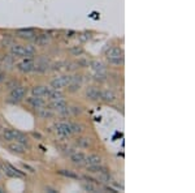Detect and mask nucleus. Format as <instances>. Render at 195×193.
Wrapping results in <instances>:
<instances>
[{
    "mask_svg": "<svg viewBox=\"0 0 195 193\" xmlns=\"http://www.w3.org/2000/svg\"><path fill=\"white\" fill-rule=\"evenodd\" d=\"M16 36L25 39H34L35 38V31L33 29H20L16 31Z\"/></svg>",
    "mask_w": 195,
    "mask_h": 193,
    "instance_id": "obj_10",
    "label": "nucleus"
},
{
    "mask_svg": "<svg viewBox=\"0 0 195 193\" xmlns=\"http://www.w3.org/2000/svg\"><path fill=\"white\" fill-rule=\"evenodd\" d=\"M51 107H52V110H55V111H57L59 113H61V115H66V113L69 112V110H68V104L65 103L64 99L52 101Z\"/></svg>",
    "mask_w": 195,
    "mask_h": 193,
    "instance_id": "obj_6",
    "label": "nucleus"
},
{
    "mask_svg": "<svg viewBox=\"0 0 195 193\" xmlns=\"http://www.w3.org/2000/svg\"><path fill=\"white\" fill-rule=\"evenodd\" d=\"M105 56L112 65H121L124 63V52L120 47H111L105 52Z\"/></svg>",
    "mask_w": 195,
    "mask_h": 193,
    "instance_id": "obj_2",
    "label": "nucleus"
},
{
    "mask_svg": "<svg viewBox=\"0 0 195 193\" xmlns=\"http://www.w3.org/2000/svg\"><path fill=\"white\" fill-rule=\"evenodd\" d=\"M100 163H102L100 157L95 155V154H91V155L86 157V159H85V164H87V166H94V164H100Z\"/></svg>",
    "mask_w": 195,
    "mask_h": 193,
    "instance_id": "obj_15",
    "label": "nucleus"
},
{
    "mask_svg": "<svg viewBox=\"0 0 195 193\" xmlns=\"http://www.w3.org/2000/svg\"><path fill=\"white\" fill-rule=\"evenodd\" d=\"M100 93L102 91L99 89H96V87H90V89L87 90L86 95L92 101H97V99H100Z\"/></svg>",
    "mask_w": 195,
    "mask_h": 193,
    "instance_id": "obj_16",
    "label": "nucleus"
},
{
    "mask_svg": "<svg viewBox=\"0 0 195 193\" xmlns=\"http://www.w3.org/2000/svg\"><path fill=\"white\" fill-rule=\"evenodd\" d=\"M46 90H47L46 86H34L31 93L35 96H44V95H46Z\"/></svg>",
    "mask_w": 195,
    "mask_h": 193,
    "instance_id": "obj_19",
    "label": "nucleus"
},
{
    "mask_svg": "<svg viewBox=\"0 0 195 193\" xmlns=\"http://www.w3.org/2000/svg\"><path fill=\"white\" fill-rule=\"evenodd\" d=\"M57 133L61 136V137H68L73 133L72 130V125H70V123H59V124L55 125Z\"/></svg>",
    "mask_w": 195,
    "mask_h": 193,
    "instance_id": "obj_8",
    "label": "nucleus"
},
{
    "mask_svg": "<svg viewBox=\"0 0 195 193\" xmlns=\"http://www.w3.org/2000/svg\"><path fill=\"white\" fill-rule=\"evenodd\" d=\"M70 82H73L72 76H60V77L55 78V80L51 82V85L54 89H63V87L68 86Z\"/></svg>",
    "mask_w": 195,
    "mask_h": 193,
    "instance_id": "obj_5",
    "label": "nucleus"
},
{
    "mask_svg": "<svg viewBox=\"0 0 195 193\" xmlns=\"http://www.w3.org/2000/svg\"><path fill=\"white\" fill-rule=\"evenodd\" d=\"M3 138L5 141H17L22 145L29 146V141H28V137H26L24 133H21L20 130L17 129H5L4 133H3Z\"/></svg>",
    "mask_w": 195,
    "mask_h": 193,
    "instance_id": "obj_1",
    "label": "nucleus"
},
{
    "mask_svg": "<svg viewBox=\"0 0 195 193\" xmlns=\"http://www.w3.org/2000/svg\"><path fill=\"white\" fill-rule=\"evenodd\" d=\"M39 116L43 118V119H47V118H52L54 116V112H52L51 110L48 108H39Z\"/></svg>",
    "mask_w": 195,
    "mask_h": 193,
    "instance_id": "obj_20",
    "label": "nucleus"
},
{
    "mask_svg": "<svg viewBox=\"0 0 195 193\" xmlns=\"http://www.w3.org/2000/svg\"><path fill=\"white\" fill-rule=\"evenodd\" d=\"M34 68H35V67H34V61H33V59H30V58L24 59L22 61H20V63L17 64V69H18V71H21V72H24V73L31 72Z\"/></svg>",
    "mask_w": 195,
    "mask_h": 193,
    "instance_id": "obj_9",
    "label": "nucleus"
},
{
    "mask_svg": "<svg viewBox=\"0 0 195 193\" xmlns=\"http://www.w3.org/2000/svg\"><path fill=\"white\" fill-rule=\"evenodd\" d=\"M25 94H26V89L24 86H16L13 87V90L9 94V102L17 103L25 98Z\"/></svg>",
    "mask_w": 195,
    "mask_h": 193,
    "instance_id": "obj_4",
    "label": "nucleus"
},
{
    "mask_svg": "<svg viewBox=\"0 0 195 193\" xmlns=\"http://www.w3.org/2000/svg\"><path fill=\"white\" fill-rule=\"evenodd\" d=\"M61 175H64V176H68V178H72V179H78L79 176L77 174H73V172H70V171H65V170H61L59 171Z\"/></svg>",
    "mask_w": 195,
    "mask_h": 193,
    "instance_id": "obj_22",
    "label": "nucleus"
},
{
    "mask_svg": "<svg viewBox=\"0 0 195 193\" xmlns=\"http://www.w3.org/2000/svg\"><path fill=\"white\" fill-rule=\"evenodd\" d=\"M9 150L12 153H16V154H22L25 152V145H22V144L16 141V144H11L9 145Z\"/></svg>",
    "mask_w": 195,
    "mask_h": 193,
    "instance_id": "obj_18",
    "label": "nucleus"
},
{
    "mask_svg": "<svg viewBox=\"0 0 195 193\" xmlns=\"http://www.w3.org/2000/svg\"><path fill=\"white\" fill-rule=\"evenodd\" d=\"M83 52V50L82 48H72V54H74V55H79V54H82Z\"/></svg>",
    "mask_w": 195,
    "mask_h": 193,
    "instance_id": "obj_24",
    "label": "nucleus"
},
{
    "mask_svg": "<svg viewBox=\"0 0 195 193\" xmlns=\"http://www.w3.org/2000/svg\"><path fill=\"white\" fill-rule=\"evenodd\" d=\"M2 80H3V74L0 73V82H2Z\"/></svg>",
    "mask_w": 195,
    "mask_h": 193,
    "instance_id": "obj_26",
    "label": "nucleus"
},
{
    "mask_svg": "<svg viewBox=\"0 0 195 193\" xmlns=\"http://www.w3.org/2000/svg\"><path fill=\"white\" fill-rule=\"evenodd\" d=\"M85 159H86V155L83 153H73V154H70V161H72L74 164L83 166L85 164Z\"/></svg>",
    "mask_w": 195,
    "mask_h": 193,
    "instance_id": "obj_13",
    "label": "nucleus"
},
{
    "mask_svg": "<svg viewBox=\"0 0 195 193\" xmlns=\"http://www.w3.org/2000/svg\"><path fill=\"white\" fill-rule=\"evenodd\" d=\"M44 96H47V98L51 99V101L63 99V94H61V93L59 91V89H50V87H47L46 95H44Z\"/></svg>",
    "mask_w": 195,
    "mask_h": 193,
    "instance_id": "obj_12",
    "label": "nucleus"
},
{
    "mask_svg": "<svg viewBox=\"0 0 195 193\" xmlns=\"http://www.w3.org/2000/svg\"><path fill=\"white\" fill-rule=\"evenodd\" d=\"M85 189H86V190H91V192H95V188H94L92 185H90V184H86V185H85Z\"/></svg>",
    "mask_w": 195,
    "mask_h": 193,
    "instance_id": "obj_25",
    "label": "nucleus"
},
{
    "mask_svg": "<svg viewBox=\"0 0 195 193\" xmlns=\"http://www.w3.org/2000/svg\"><path fill=\"white\" fill-rule=\"evenodd\" d=\"M2 170H3V172L5 175H8V176H11V178H24V172L22 171L14 168L13 166L8 164V163L2 166Z\"/></svg>",
    "mask_w": 195,
    "mask_h": 193,
    "instance_id": "obj_7",
    "label": "nucleus"
},
{
    "mask_svg": "<svg viewBox=\"0 0 195 193\" xmlns=\"http://www.w3.org/2000/svg\"><path fill=\"white\" fill-rule=\"evenodd\" d=\"M28 103L30 106H33L34 108H42V107H44V104H46V102H44L42 96H35V95L31 96V98H28Z\"/></svg>",
    "mask_w": 195,
    "mask_h": 193,
    "instance_id": "obj_11",
    "label": "nucleus"
},
{
    "mask_svg": "<svg viewBox=\"0 0 195 193\" xmlns=\"http://www.w3.org/2000/svg\"><path fill=\"white\" fill-rule=\"evenodd\" d=\"M100 99H103L107 103H111V102H113L114 99H116V94H114L113 91H111V90H104V91L100 93Z\"/></svg>",
    "mask_w": 195,
    "mask_h": 193,
    "instance_id": "obj_14",
    "label": "nucleus"
},
{
    "mask_svg": "<svg viewBox=\"0 0 195 193\" xmlns=\"http://www.w3.org/2000/svg\"><path fill=\"white\" fill-rule=\"evenodd\" d=\"M77 144L81 146V147H87L88 145L91 144V141H90V138H87V137H83V138H79L78 141H77Z\"/></svg>",
    "mask_w": 195,
    "mask_h": 193,
    "instance_id": "obj_21",
    "label": "nucleus"
},
{
    "mask_svg": "<svg viewBox=\"0 0 195 193\" xmlns=\"http://www.w3.org/2000/svg\"><path fill=\"white\" fill-rule=\"evenodd\" d=\"M11 52L13 56H18V58H30L35 54V48L34 46H21V45H13L11 47Z\"/></svg>",
    "mask_w": 195,
    "mask_h": 193,
    "instance_id": "obj_3",
    "label": "nucleus"
},
{
    "mask_svg": "<svg viewBox=\"0 0 195 193\" xmlns=\"http://www.w3.org/2000/svg\"><path fill=\"white\" fill-rule=\"evenodd\" d=\"M34 41H35V43H37V46H46L50 42V37L47 36V34H40V36H35Z\"/></svg>",
    "mask_w": 195,
    "mask_h": 193,
    "instance_id": "obj_17",
    "label": "nucleus"
},
{
    "mask_svg": "<svg viewBox=\"0 0 195 193\" xmlns=\"http://www.w3.org/2000/svg\"><path fill=\"white\" fill-rule=\"evenodd\" d=\"M72 130H73V133H79V132H82V125H79V124H74V123H72Z\"/></svg>",
    "mask_w": 195,
    "mask_h": 193,
    "instance_id": "obj_23",
    "label": "nucleus"
}]
</instances>
